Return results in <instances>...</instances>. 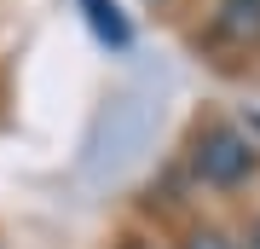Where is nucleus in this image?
I'll return each instance as SVG.
<instances>
[{"label": "nucleus", "mask_w": 260, "mask_h": 249, "mask_svg": "<svg viewBox=\"0 0 260 249\" xmlns=\"http://www.w3.org/2000/svg\"><path fill=\"white\" fill-rule=\"evenodd\" d=\"M156 122V104H145L139 93H121V99L104 110V122H99V139H93V174H104V168H116L139 151V139H145V128Z\"/></svg>", "instance_id": "obj_1"}, {"label": "nucleus", "mask_w": 260, "mask_h": 249, "mask_svg": "<svg viewBox=\"0 0 260 249\" xmlns=\"http://www.w3.org/2000/svg\"><path fill=\"white\" fill-rule=\"evenodd\" d=\"M220 29L243 46L260 41V0H220Z\"/></svg>", "instance_id": "obj_4"}, {"label": "nucleus", "mask_w": 260, "mask_h": 249, "mask_svg": "<svg viewBox=\"0 0 260 249\" xmlns=\"http://www.w3.org/2000/svg\"><path fill=\"white\" fill-rule=\"evenodd\" d=\"M191 168H197L203 185H237V180L254 174V145H249L243 128H225V122H220V128H208L203 139H197Z\"/></svg>", "instance_id": "obj_2"}, {"label": "nucleus", "mask_w": 260, "mask_h": 249, "mask_svg": "<svg viewBox=\"0 0 260 249\" xmlns=\"http://www.w3.org/2000/svg\"><path fill=\"white\" fill-rule=\"evenodd\" d=\"M249 249H260V220H254V226H249Z\"/></svg>", "instance_id": "obj_6"}, {"label": "nucleus", "mask_w": 260, "mask_h": 249, "mask_svg": "<svg viewBox=\"0 0 260 249\" xmlns=\"http://www.w3.org/2000/svg\"><path fill=\"white\" fill-rule=\"evenodd\" d=\"M81 12H87V23H93L99 41H110V46H127V41H133V23L121 18L116 0H81Z\"/></svg>", "instance_id": "obj_3"}, {"label": "nucleus", "mask_w": 260, "mask_h": 249, "mask_svg": "<svg viewBox=\"0 0 260 249\" xmlns=\"http://www.w3.org/2000/svg\"><path fill=\"white\" fill-rule=\"evenodd\" d=\"M185 249H237V243H232V238H220V232H191Z\"/></svg>", "instance_id": "obj_5"}]
</instances>
